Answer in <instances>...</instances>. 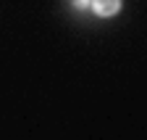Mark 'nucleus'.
Segmentation results:
<instances>
[{"instance_id":"f257e3e1","label":"nucleus","mask_w":147,"mask_h":140,"mask_svg":"<svg viewBox=\"0 0 147 140\" xmlns=\"http://www.w3.org/2000/svg\"><path fill=\"white\" fill-rule=\"evenodd\" d=\"M89 8L95 11V16L108 19V16H116L121 11V0H89Z\"/></svg>"},{"instance_id":"f03ea898","label":"nucleus","mask_w":147,"mask_h":140,"mask_svg":"<svg viewBox=\"0 0 147 140\" xmlns=\"http://www.w3.org/2000/svg\"><path fill=\"white\" fill-rule=\"evenodd\" d=\"M71 5L76 11H84V8H89V0H71Z\"/></svg>"}]
</instances>
